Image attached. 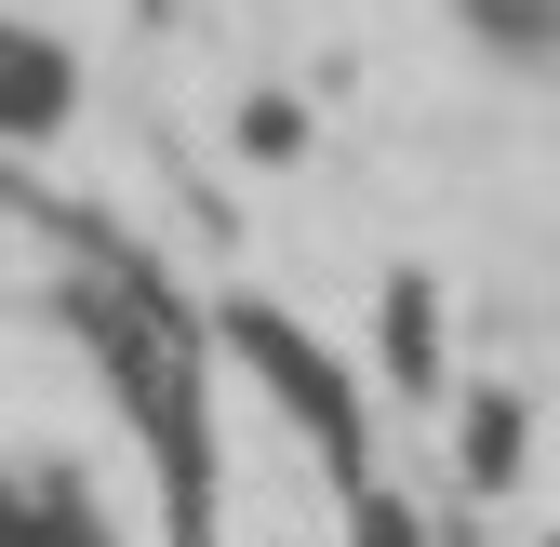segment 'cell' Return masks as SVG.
I'll list each match as a JSON object with an SVG mask.
<instances>
[{"label": "cell", "instance_id": "6da1fadb", "mask_svg": "<svg viewBox=\"0 0 560 547\" xmlns=\"http://www.w3.org/2000/svg\"><path fill=\"white\" fill-rule=\"evenodd\" d=\"M54 120H67V67L0 27V133H54Z\"/></svg>", "mask_w": 560, "mask_h": 547}]
</instances>
